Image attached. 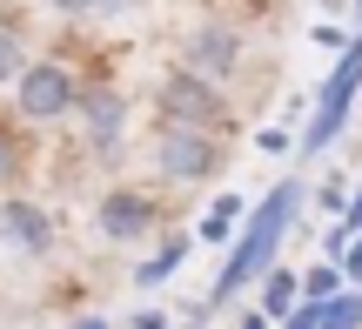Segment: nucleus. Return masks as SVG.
<instances>
[{"label": "nucleus", "instance_id": "nucleus-1", "mask_svg": "<svg viewBox=\"0 0 362 329\" xmlns=\"http://www.w3.org/2000/svg\"><path fill=\"white\" fill-rule=\"evenodd\" d=\"M296 202H302V182H275L269 195L242 215L235 249H228V269H221V282H215V296H208V309L228 303V296H242L248 282H262V276L275 269V255H282L288 229H296Z\"/></svg>", "mask_w": 362, "mask_h": 329}, {"label": "nucleus", "instance_id": "nucleus-2", "mask_svg": "<svg viewBox=\"0 0 362 329\" xmlns=\"http://www.w3.org/2000/svg\"><path fill=\"white\" fill-rule=\"evenodd\" d=\"M221 134L215 128H181V121H155V175L168 188H202L221 175Z\"/></svg>", "mask_w": 362, "mask_h": 329}, {"label": "nucleus", "instance_id": "nucleus-3", "mask_svg": "<svg viewBox=\"0 0 362 329\" xmlns=\"http://www.w3.org/2000/svg\"><path fill=\"white\" fill-rule=\"evenodd\" d=\"M356 94H362V34L342 47L336 74H329V81H322V94H315V115H309V128H302V155H322V148L342 134V121H349Z\"/></svg>", "mask_w": 362, "mask_h": 329}, {"label": "nucleus", "instance_id": "nucleus-4", "mask_svg": "<svg viewBox=\"0 0 362 329\" xmlns=\"http://www.w3.org/2000/svg\"><path fill=\"white\" fill-rule=\"evenodd\" d=\"M74 101H81V74L67 61H27L21 81H13V115L34 121V128L74 115Z\"/></svg>", "mask_w": 362, "mask_h": 329}, {"label": "nucleus", "instance_id": "nucleus-5", "mask_svg": "<svg viewBox=\"0 0 362 329\" xmlns=\"http://www.w3.org/2000/svg\"><path fill=\"white\" fill-rule=\"evenodd\" d=\"M155 121H181V128H215L228 121V101H221L215 81H202L194 67H175L168 81L155 88Z\"/></svg>", "mask_w": 362, "mask_h": 329}, {"label": "nucleus", "instance_id": "nucleus-6", "mask_svg": "<svg viewBox=\"0 0 362 329\" xmlns=\"http://www.w3.org/2000/svg\"><path fill=\"white\" fill-rule=\"evenodd\" d=\"M242 61H248V40H242L235 21H194L188 40H181V67H194V74L215 81V88L242 74Z\"/></svg>", "mask_w": 362, "mask_h": 329}, {"label": "nucleus", "instance_id": "nucleus-7", "mask_svg": "<svg viewBox=\"0 0 362 329\" xmlns=\"http://www.w3.org/2000/svg\"><path fill=\"white\" fill-rule=\"evenodd\" d=\"M74 115H81V134H88L94 161H115L121 142H128V115H134L128 94L107 88V81H88V88H81V101H74Z\"/></svg>", "mask_w": 362, "mask_h": 329}, {"label": "nucleus", "instance_id": "nucleus-8", "mask_svg": "<svg viewBox=\"0 0 362 329\" xmlns=\"http://www.w3.org/2000/svg\"><path fill=\"white\" fill-rule=\"evenodd\" d=\"M94 229L107 242H121V249H134V242H148L161 229V202L148 188H107L101 209H94Z\"/></svg>", "mask_w": 362, "mask_h": 329}, {"label": "nucleus", "instance_id": "nucleus-9", "mask_svg": "<svg viewBox=\"0 0 362 329\" xmlns=\"http://www.w3.org/2000/svg\"><path fill=\"white\" fill-rule=\"evenodd\" d=\"M0 242H7L13 255H34L40 262V255L54 249V215L40 209L34 195H7L0 202Z\"/></svg>", "mask_w": 362, "mask_h": 329}, {"label": "nucleus", "instance_id": "nucleus-10", "mask_svg": "<svg viewBox=\"0 0 362 329\" xmlns=\"http://www.w3.org/2000/svg\"><path fill=\"white\" fill-rule=\"evenodd\" d=\"M188 249H194V236H181V229H175V236H161L155 255H148V262H134V289H161V282L188 262Z\"/></svg>", "mask_w": 362, "mask_h": 329}, {"label": "nucleus", "instance_id": "nucleus-11", "mask_svg": "<svg viewBox=\"0 0 362 329\" xmlns=\"http://www.w3.org/2000/svg\"><path fill=\"white\" fill-rule=\"evenodd\" d=\"M296 296H302V276L275 262L269 276H262V296H255V309H262V316H288V309H296Z\"/></svg>", "mask_w": 362, "mask_h": 329}, {"label": "nucleus", "instance_id": "nucleus-12", "mask_svg": "<svg viewBox=\"0 0 362 329\" xmlns=\"http://www.w3.org/2000/svg\"><path fill=\"white\" fill-rule=\"evenodd\" d=\"M242 215H248L242 195H215V202H208V215H202V229H194V242H228L235 229H242Z\"/></svg>", "mask_w": 362, "mask_h": 329}, {"label": "nucleus", "instance_id": "nucleus-13", "mask_svg": "<svg viewBox=\"0 0 362 329\" xmlns=\"http://www.w3.org/2000/svg\"><path fill=\"white\" fill-rule=\"evenodd\" d=\"M322 329H362V289H336L322 303Z\"/></svg>", "mask_w": 362, "mask_h": 329}, {"label": "nucleus", "instance_id": "nucleus-14", "mask_svg": "<svg viewBox=\"0 0 362 329\" xmlns=\"http://www.w3.org/2000/svg\"><path fill=\"white\" fill-rule=\"evenodd\" d=\"M21 168H27L21 134H13V128H0V188H13V182H21Z\"/></svg>", "mask_w": 362, "mask_h": 329}, {"label": "nucleus", "instance_id": "nucleus-15", "mask_svg": "<svg viewBox=\"0 0 362 329\" xmlns=\"http://www.w3.org/2000/svg\"><path fill=\"white\" fill-rule=\"evenodd\" d=\"M21 67H27L21 34H13V27H0V88H13V81H21Z\"/></svg>", "mask_w": 362, "mask_h": 329}, {"label": "nucleus", "instance_id": "nucleus-16", "mask_svg": "<svg viewBox=\"0 0 362 329\" xmlns=\"http://www.w3.org/2000/svg\"><path fill=\"white\" fill-rule=\"evenodd\" d=\"M336 289H342V269H329V262H315L309 276H302V296H315V303H329Z\"/></svg>", "mask_w": 362, "mask_h": 329}, {"label": "nucleus", "instance_id": "nucleus-17", "mask_svg": "<svg viewBox=\"0 0 362 329\" xmlns=\"http://www.w3.org/2000/svg\"><path fill=\"white\" fill-rule=\"evenodd\" d=\"M282 329H322V303H315V296H296V309L282 316Z\"/></svg>", "mask_w": 362, "mask_h": 329}, {"label": "nucleus", "instance_id": "nucleus-18", "mask_svg": "<svg viewBox=\"0 0 362 329\" xmlns=\"http://www.w3.org/2000/svg\"><path fill=\"white\" fill-rule=\"evenodd\" d=\"M336 269H342V276H349V282H356V289H362V236H356V242H349V249H342V255H336Z\"/></svg>", "mask_w": 362, "mask_h": 329}, {"label": "nucleus", "instance_id": "nucleus-19", "mask_svg": "<svg viewBox=\"0 0 362 329\" xmlns=\"http://www.w3.org/2000/svg\"><path fill=\"white\" fill-rule=\"evenodd\" d=\"M61 21H94V0H47Z\"/></svg>", "mask_w": 362, "mask_h": 329}, {"label": "nucleus", "instance_id": "nucleus-20", "mask_svg": "<svg viewBox=\"0 0 362 329\" xmlns=\"http://www.w3.org/2000/svg\"><path fill=\"white\" fill-rule=\"evenodd\" d=\"M315 202H322V209H349V188H342V182H322V188H315Z\"/></svg>", "mask_w": 362, "mask_h": 329}, {"label": "nucleus", "instance_id": "nucleus-21", "mask_svg": "<svg viewBox=\"0 0 362 329\" xmlns=\"http://www.w3.org/2000/svg\"><path fill=\"white\" fill-rule=\"evenodd\" d=\"M141 0H94V21H121V13H134Z\"/></svg>", "mask_w": 362, "mask_h": 329}, {"label": "nucleus", "instance_id": "nucleus-22", "mask_svg": "<svg viewBox=\"0 0 362 329\" xmlns=\"http://www.w3.org/2000/svg\"><path fill=\"white\" fill-rule=\"evenodd\" d=\"M255 148H262V155H282L288 134H282V128H262V134H255Z\"/></svg>", "mask_w": 362, "mask_h": 329}, {"label": "nucleus", "instance_id": "nucleus-23", "mask_svg": "<svg viewBox=\"0 0 362 329\" xmlns=\"http://www.w3.org/2000/svg\"><path fill=\"white\" fill-rule=\"evenodd\" d=\"M342 229H349V236H362V188H356V202H349V209H342Z\"/></svg>", "mask_w": 362, "mask_h": 329}, {"label": "nucleus", "instance_id": "nucleus-24", "mask_svg": "<svg viewBox=\"0 0 362 329\" xmlns=\"http://www.w3.org/2000/svg\"><path fill=\"white\" fill-rule=\"evenodd\" d=\"M134 329H168V316H155V309H141V316H134Z\"/></svg>", "mask_w": 362, "mask_h": 329}, {"label": "nucleus", "instance_id": "nucleus-25", "mask_svg": "<svg viewBox=\"0 0 362 329\" xmlns=\"http://www.w3.org/2000/svg\"><path fill=\"white\" fill-rule=\"evenodd\" d=\"M235 329H269V316H262V309H242V323Z\"/></svg>", "mask_w": 362, "mask_h": 329}, {"label": "nucleus", "instance_id": "nucleus-26", "mask_svg": "<svg viewBox=\"0 0 362 329\" xmlns=\"http://www.w3.org/2000/svg\"><path fill=\"white\" fill-rule=\"evenodd\" d=\"M74 329H107V323H101V316H88V323H74Z\"/></svg>", "mask_w": 362, "mask_h": 329}, {"label": "nucleus", "instance_id": "nucleus-27", "mask_svg": "<svg viewBox=\"0 0 362 329\" xmlns=\"http://www.w3.org/2000/svg\"><path fill=\"white\" fill-rule=\"evenodd\" d=\"M356 13H362V0H356Z\"/></svg>", "mask_w": 362, "mask_h": 329}]
</instances>
